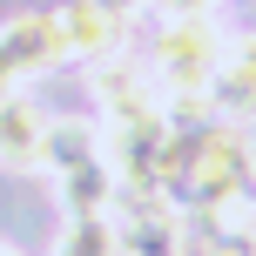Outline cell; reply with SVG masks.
<instances>
[{
	"label": "cell",
	"instance_id": "obj_16",
	"mask_svg": "<svg viewBox=\"0 0 256 256\" xmlns=\"http://www.w3.org/2000/svg\"><path fill=\"white\" fill-rule=\"evenodd\" d=\"M0 256H20V250H7V243H0Z\"/></svg>",
	"mask_w": 256,
	"mask_h": 256
},
{
	"label": "cell",
	"instance_id": "obj_2",
	"mask_svg": "<svg viewBox=\"0 0 256 256\" xmlns=\"http://www.w3.org/2000/svg\"><path fill=\"white\" fill-rule=\"evenodd\" d=\"M0 54L14 61V74H20V81L54 74V68H74L68 34H61V14H14V20L0 27Z\"/></svg>",
	"mask_w": 256,
	"mask_h": 256
},
{
	"label": "cell",
	"instance_id": "obj_9",
	"mask_svg": "<svg viewBox=\"0 0 256 256\" xmlns=\"http://www.w3.org/2000/svg\"><path fill=\"white\" fill-rule=\"evenodd\" d=\"M54 256H122V230H115V216H108V209H102V216H68Z\"/></svg>",
	"mask_w": 256,
	"mask_h": 256
},
{
	"label": "cell",
	"instance_id": "obj_6",
	"mask_svg": "<svg viewBox=\"0 0 256 256\" xmlns=\"http://www.w3.org/2000/svg\"><path fill=\"white\" fill-rule=\"evenodd\" d=\"M40 135H48V115L27 94H7L0 102V162L7 168H40Z\"/></svg>",
	"mask_w": 256,
	"mask_h": 256
},
{
	"label": "cell",
	"instance_id": "obj_12",
	"mask_svg": "<svg viewBox=\"0 0 256 256\" xmlns=\"http://www.w3.org/2000/svg\"><path fill=\"white\" fill-rule=\"evenodd\" d=\"M196 256H243V243H202Z\"/></svg>",
	"mask_w": 256,
	"mask_h": 256
},
{
	"label": "cell",
	"instance_id": "obj_4",
	"mask_svg": "<svg viewBox=\"0 0 256 256\" xmlns=\"http://www.w3.org/2000/svg\"><path fill=\"white\" fill-rule=\"evenodd\" d=\"M61 14V34H68V54L74 61H108V54H122V40H128V20L115 7H102V0H68V7H54Z\"/></svg>",
	"mask_w": 256,
	"mask_h": 256
},
{
	"label": "cell",
	"instance_id": "obj_14",
	"mask_svg": "<svg viewBox=\"0 0 256 256\" xmlns=\"http://www.w3.org/2000/svg\"><path fill=\"white\" fill-rule=\"evenodd\" d=\"M102 7H115L122 20H128V14H142V7H148V0H102Z\"/></svg>",
	"mask_w": 256,
	"mask_h": 256
},
{
	"label": "cell",
	"instance_id": "obj_5",
	"mask_svg": "<svg viewBox=\"0 0 256 256\" xmlns=\"http://www.w3.org/2000/svg\"><path fill=\"white\" fill-rule=\"evenodd\" d=\"M189 216L209 230V243H250L256 236V182H236V189L209 196V202H196Z\"/></svg>",
	"mask_w": 256,
	"mask_h": 256
},
{
	"label": "cell",
	"instance_id": "obj_7",
	"mask_svg": "<svg viewBox=\"0 0 256 256\" xmlns=\"http://www.w3.org/2000/svg\"><path fill=\"white\" fill-rule=\"evenodd\" d=\"M81 162H102V122H88V115H48L40 168H81Z\"/></svg>",
	"mask_w": 256,
	"mask_h": 256
},
{
	"label": "cell",
	"instance_id": "obj_13",
	"mask_svg": "<svg viewBox=\"0 0 256 256\" xmlns=\"http://www.w3.org/2000/svg\"><path fill=\"white\" fill-rule=\"evenodd\" d=\"M243 155H250V182H256V122L243 128Z\"/></svg>",
	"mask_w": 256,
	"mask_h": 256
},
{
	"label": "cell",
	"instance_id": "obj_11",
	"mask_svg": "<svg viewBox=\"0 0 256 256\" xmlns=\"http://www.w3.org/2000/svg\"><path fill=\"white\" fill-rule=\"evenodd\" d=\"M7 94H20V74H14V61L0 54V102H7Z\"/></svg>",
	"mask_w": 256,
	"mask_h": 256
},
{
	"label": "cell",
	"instance_id": "obj_8",
	"mask_svg": "<svg viewBox=\"0 0 256 256\" xmlns=\"http://www.w3.org/2000/svg\"><path fill=\"white\" fill-rule=\"evenodd\" d=\"M54 202H61V216H102V209H115V176H108V162H81V168H54Z\"/></svg>",
	"mask_w": 256,
	"mask_h": 256
},
{
	"label": "cell",
	"instance_id": "obj_1",
	"mask_svg": "<svg viewBox=\"0 0 256 256\" xmlns=\"http://www.w3.org/2000/svg\"><path fill=\"white\" fill-rule=\"evenodd\" d=\"M94 102H102L108 122H148V115H168L162 108V88H155L148 61H128V54H108L94 61Z\"/></svg>",
	"mask_w": 256,
	"mask_h": 256
},
{
	"label": "cell",
	"instance_id": "obj_3",
	"mask_svg": "<svg viewBox=\"0 0 256 256\" xmlns=\"http://www.w3.org/2000/svg\"><path fill=\"white\" fill-rule=\"evenodd\" d=\"M209 115L250 128L256 122V34H230L209 74Z\"/></svg>",
	"mask_w": 256,
	"mask_h": 256
},
{
	"label": "cell",
	"instance_id": "obj_10",
	"mask_svg": "<svg viewBox=\"0 0 256 256\" xmlns=\"http://www.w3.org/2000/svg\"><path fill=\"white\" fill-rule=\"evenodd\" d=\"M148 7H162V14H216L222 0H148Z\"/></svg>",
	"mask_w": 256,
	"mask_h": 256
},
{
	"label": "cell",
	"instance_id": "obj_15",
	"mask_svg": "<svg viewBox=\"0 0 256 256\" xmlns=\"http://www.w3.org/2000/svg\"><path fill=\"white\" fill-rule=\"evenodd\" d=\"M243 256H256V236H250V243H243Z\"/></svg>",
	"mask_w": 256,
	"mask_h": 256
}]
</instances>
